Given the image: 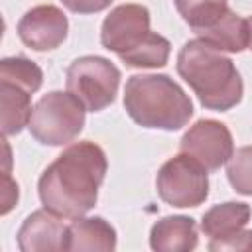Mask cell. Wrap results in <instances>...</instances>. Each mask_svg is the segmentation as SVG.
<instances>
[{
  "label": "cell",
  "instance_id": "1",
  "mask_svg": "<svg viewBox=\"0 0 252 252\" xmlns=\"http://www.w3.org/2000/svg\"><path fill=\"white\" fill-rule=\"evenodd\" d=\"M106 169L108 161L100 146L91 140L71 144L39 177L41 205L63 219L83 217L96 205Z\"/></svg>",
  "mask_w": 252,
  "mask_h": 252
},
{
  "label": "cell",
  "instance_id": "11",
  "mask_svg": "<svg viewBox=\"0 0 252 252\" xmlns=\"http://www.w3.org/2000/svg\"><path fill=\"white\" fill-rule=\"evenodd\" d=\"M197 242V222L191 217H163L150 230V246L156 252H189Z\"/></svg>",
  "mask_w": 252,
  "mask_h": 252
},
{
  "label": "cell",
  "instance_id": "20",
  "mask_svg": "<svg viewBox=\"0 0 252 252\" xmlns=\"http://www.w3.org/2000/svg\"><path fill=\"white\" fill-rule=\"evenodd\" d=\"M209 250H213V252H224V250L252 252V230H238L228 238L211 240L209 242Z\"/></svg>",
  "mask_w": 252,
  "mask_h": 252
},
{
  "label": "cell",
  "instance_id": "8",
  "mask_svg": "<svg viewBox=\"0 0 252 252\" xmlns=\"http://www.w3.org/2000/svg\"><path fill=\"white\" fill-rule=\"evenodd\" d=\"M179 150L199 159L207 171H217L234 154V142L226 124L213 118H203L183 134Z\"/></svg>",
  "mask_w": 252,
  "mask_h": 252
},
{
  "label": "cell",
  "instance_id": "4",
  "mask_svg": "<svg viewBox=\"0 0 252 252\" xmlns=\"http://www.w3.org/2000/svg\"><path fill=\"white\" fill-rule=\"evenodd\" d=\"M85 112V104L69 91H51L35 102L28 128L39 144L65 146L81 134Z\"/></svg>",
  "mask_w": 252,
  "mask_h": 252
},
{
  "label": "cell",
  "instance_id": "5",
  "mask_svg": "<svg viewBox=\"0 0 252 252\" xmlns=\"http://www.w3.org/2000/svg\"><path fill=\"white\" fill-rule=\"evenodd\" d=\"M120 85L118 67L100 55H83L67 69V91L75 94L87 110L100 112L114 102Z\"/></svg>",
  "mask_w": 252,
  "mask_h": 252
},
{
  "label": "cell",
  "instance_id": "9",
  "mask_svg": "<svg viewBox=\"0 0 252 252\" xmlns=\"http://www.w3.org/2000/svg\"><path fill=\"white\" fill-rule=\"evenodd\" d=\"M69 32L67 16L51 4L28 10L18 22V35L24 45L35 51H51L59 47Z\"/></svg>",
  "mask_w": 252,
  "mask_h": 252
},
{
  "label": "cell",
  "instance_id": "2",
  "mask_svg": "<svg viewBox=\"0 0 252 252\" xmlns=\"http://www.w3.org/2000/svg\"><path fill=\"white\" fill-rule=\"evenodd\" d=\"M177 73L209 110H230L242 98L244 85L232 59L203 39H191L179 49Z\"/></svg>",
  "mask_w": 252,
  "mask_h": 252
},
{
  "label": "cell",
  "instance_id": "14",
  "mask_svg": "<svg viewBox=\"0 0 252 252\" xmlns=\"http://www.w3.org/2000/svg\"><path fill=\"white\" fill-rule=\"evenodd\" d=\"M250 207L246 203H236L228 201L222 205L211 207L201 220V230L211 238V240H222L232 236L234 232L242 230L246 222L250 220Z\"/></svg>",
  "mask_w": 252,
  "mask_h": 252
},
{
  "label": "cell",
  "instance_id": "10",
  "mask_svg": "<svg viewBox=\"0 0 252 252\" xmlns=\"http://www.w3.org/2000/svg\"><path fill=\"white\" fill-rule=\"evenodd\" d=\"M63 217L47 211H33L18 230V246L22 252H59L69 250V224Z\"/></svg>",
  "mask_w": 252,
  "mask_h": 252
},
{
  "label": "cell",
  "instance_id": "7",
  "mask_svg": "<svg viewBox=\"0 0 252 252\" xmlns=\"http://www.w3.org/2000/svg\"><path fill=\"white\" fill-rule=\"evenodd\" d=\"M150 12L142 4H120L104 18L100 43L120 59L136 51L150 37Z\"/></svg>",
  "mask_w": 252,
  "mask_h": 252
},
{
  "label": "cell",
  "instance_id": "15",
  "mask_svg": "<svg viewBox=\"0 0 252 252\" xmlns=\"http://www.w3.org/2000/svg\"><path fill=\"white\" fill-rule=\"evenodd\" d=\"M0 108H2V134L14 136L28 126L32 116V93L26 89L0 81Z\"/></svg>",
  "mask_w": 252,
  "mask_h": 252
},
{
  "label": "cell",
  "instance_id": "3",
  "mask_svg": "<svg viewBox=\"0 0 252 252\" xmlns=\"http://www.w3.org/2000/svg\"><path fill=\"white\" fill-rule=\"evenodd\" d=\"M124 108L144 128L179 130L193 116V102L167 75H132L124 87Z\"/></svg>",
  "mask_w": 252,
  "mask_h": 252
},
{
  "label": "cell",
  "instance_id": "16",
  "mask_svg": "<svg viewBox=\"0 0 252 252\" xmlns=\"http://www.w3.org/2000/svg\"><path fill=\"white\" fill-rule=\"evenodd\" d=\"M0 81L18 85L28 93H35L43 83V73L33 61L26 57H4L0 61Z\"/></svg>",
  "mask_w": 252,
  "mask_h": 252
},
{
  "label": "cell",
  "instance_id": "13",
  "mask_svg": "<svg viewBox=\"0 0 252 252\" xmlns=\"http://www.w3.org/2000/svg\"><path fill=\"white\" fill-rule=\"evenodd\" d=\"M199 39L205 43L213 45L215 49L220 51H230V53H240L248 45V28L246 20L234 14L232 10H226L215 24L201 28L195 32Z\"/></svg>",
  "mask_w": 252,
  "mask_h": 252
},
{
  "label": "cell",
  "instance_id": "6",
  "mask_svg": "<svg viewBox=\"0 0 252 252\" xmlns=\"http://www.w3.org/2000/svg\"><path fill=\"white\" fill-rule=\"evenodd\" d=\"M156 189L161 201L167 205L179 209L199 207L209 197L207 167L193 156L181 152L159 167Z\"/></svg>",
  "mask_w": 252,
  "mask_h": 252
},
{
  "label": "cell",
  "instance_id": "17",
  "mask_svg": "<svg viewBox=\"0 0 252 252\" xmlns=\"http://www.w3.org/2000/svg\"><path fill=\"white\" fill-rule=\"evenodd\" d=\"M179 16L191 26L193 32L215 24L226 10V0H173Z\"/></svg>",
  "mask_w": 252,
  "mask_h": 252
},
{
  "label": "cell",
  "instance_id": "21",
  "mask_svg": "<svg viewBox=\"0 0 252 252\" xmlns=\"http://www.w3.org/2000/svg\"><path fill=\"white\" fill-rule=\"evenodd\" d=\"M63 6L75 14H96L110 6L112 0H61Z\"/></svg>",
  "mask_w": 252,
  "mask_h": 252
},
{
  "label": "cell",
  "instance_id": "22",
  "mask_svg": "<svg viewBox=\"0 0 252 252\" xmlns=\"http://www.w3.org/2000/svg\"><path fill=\"white\" fill-rule=\"evenodd\" d=\"M16 203H18V183L10 177L8 171H4V177H2V215H8Z\"/></svg>",
  "mask_w": 252,
  "mask_h": 252
},
{
  "label": "cell",
  "instance_id": "18",
  "mask_svg": "<svg viewBox=\"0 0 252 252\" xmlns=\"http://www.w3.org/2000/svg\"><path fill=\"white\" fill-rule=\"evenodd\" d=\"M169 53H171L169 41L163 35L152 32L150 37L136 51H132L130 55L122 57V61L128 67H136V69H158V67H165L167 65Z\"/></svg>",
  "mask_w": 252,
  "mask_h": 252
},
{
  "label": "cell",
  "instance_id": "19",
  "mask_svg": "<svg viewBox=\"0 0 252 252\" xmlns=\"http://www.w3.org/2000/svg\"><path fill=\"white\" fill-rule=\"evenodd\" d=\"M230 185L240 195H252V146L238 148L226 161Z\"/></svg>",
  "mask_w": 252,
  "mask_h": 252
},
{
  "label": "cell",
  "instance_id": "23",
  "mask_svg": "<svg viewBox=\"0 0 252 252\" xmlns=\"http://www.w3.org/2000/svg\"><path fill=\"white\" fill-rule=\"evenodd\" d=\"M246 28H248V49L252 51V16L250 18H246Z\"/></svg>",
  "mask_w": 252,
  "mask_h": 252
},
{
  "label": "cell",
  "instance_id": "12",
  "mask_svg": "<svg viewBox=\"0 0 252 252\" xmlns=\"http://www.w3.org/2000/svg\"><path fill=\"white\" fill-rule=\"evenodd\" d=\"M116 248V230L102 217H79L69 224V250L112 252Z\"/></svg>",
  "mask_w": 252,
  "mask_h": 252
}]
</instances>
